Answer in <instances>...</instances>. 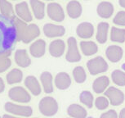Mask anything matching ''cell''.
I'll list each match as a JSON object with an SVG mask.
<instances>
[{"mask_svg":"<svg viewBox=\"0 0 125 118\" xmlns=\"http://www.w3.org/2000/svg\"><path fill=\"white\" fill-rule=\"evenodd\" d=\"M14 16L8 17L0 14V56H10L11 52L18 41Z\"/></svg>","mask_w":125,"mask_h":118,"instance_id":"cell-1","label":"cell"},{"mask_svg":"<svg viewBox=\"0 0 125 118\" xmlns=\"http://www.w3.org/2000/svg\"><path fill=\"white\" fill-rule=\"evenodd\" d=\"M16 29H17L18 41H22L25 44H29L40 35V30L35 24L27 25L26 22L14 16Z\"/></svg>","mask_w":125,"mask_h":118,"instance_id":"cell-2","label":"cell"},{"mask_svg":"<svg viewBox=\"0 0 125 118\" xmlns=\"http://www.w3.org/2000/svg\"><path fill=\"white\" fill-rule=\"evenodd\" d=\"M39 111L43 116L52 117L58 111V103L52 97H45L39 102Z\"/></svg>","mask_w":125,"mask_h":118,"instance_id":"cell-3","label":"cell"},{"mask_svg":"<svg viewBox=\"0 0 125 118\" xmlns=\"http://www.w3.org/2000/svg\"><path fill=\"white\" fill-rule=\"evenodd\" d=\"M87 67L91 75H95L106 71L108 69V64L102 57L99 56L89 60L87 62Z\"/></svg>","mask_w":125,"mask_h":118,"instance_id":"cell-4","label":"cell"},{"mask_svg":"<svg viewBox=\"0 0 125 118\" xmlns=\"http://www.w3.org/2000/svg\"><path fill=\"white\" fill-rule=\"evenodd\" d=\"M8 96L11 100L17 103H29L31 98L28 92L21 86H16L11 88L8 92Z\"/></svg>","mask_w":125,"mask_h":118,"instance_id":"cell-5","label":"cell"},{"mask_svg":"<svg viewBox=\"0 0 125 118\" xmlns=\"http://www.w3.org/2000/svg\"><path fill=\"white\" fill-rule=\"evenodd\" d=\"M68 51L65 58L69 62H79L81 60V55L77 46V41L74 37H70L67 40Z\"/></svg>","mask_w":125,"mask_h":118,"instance_id":"cell-6","label":"cell"},{"mask_svg":"<svg viewBox=\"0 0 125 118\" xmlns=\"http://www.w3.org/2000/svg\"><path fill=\"white\" fill-rule=\"evenodd\" d=\"M5 110L11 114L16 116H21V117H30L33 113L32 108L29 106H21L12 103H7L5 104Z\"/></svg>","mask_w":125,"mask_h":118,"instance_id":"cell-7","label":"cell"},{"mask_svg":"<svg viewBox=\"0 0 125 118\" xmlns=\"http://www.w3.org/2000/svg\"><path fill=\"white\" fill-rule=\"evenodd\" d=\"M47 13L49 18L54 22H61L65 19V13L62 7L56 3H51L47 7Z\"/></svg>","mask_w":125,"mask_h":118,"instance_id":"cell-8","label":"cell"},{"mask_svg":"<svg viewBox=\"0 0 125 118\" xmlns=\"http://www.w3.org/2000/svg\"><path fill=\"white\" fill-rule=\"evenodd\" d=\"M105 95L110 100V103L113 106H119L122 104L124 101V93L115 87H110L105 92Z\"/></svg>","mask_w":125,"mask_h":118,"instance_id":"cell-9","label":"cell"},{"mask_svg":"<svg viewBox=\"0 0 125 118\" xmlns=\"http://www.w3.org/2000/svg\"><path fill=\"white\" fill-rule=\"evenodd\" d=\"M15 12L17 15V17L21 19L25 22H30L32 21L33 17L26 2H21L16 4Z\"/></svg>","mask_w":125,"mask_h":118,"instance_id":"cell-10","label":"cell"},{"mask_svg":"<svg viewBox=\"0 0 125 118\" xmlns=\"http://www.w3.org/2000/svg\"><path fill=\"white\" fill-rule=\"evenodd\" d=\"M44 35L48 38H56L63 36L65 33V29L62 25H57L47 23L43 26Z\"/></svg>","mask_w":125,"mask_h":118,"instance_id":"cell-11","label":"cell"},{"mask_svg":"<svg viewBox=\"0 0 125 118\" xmlns=\"http://www.w3.org/2000/svg\"><path fill=\"white\" fill-rule=\"evenodd\" d=\"M76 32L81 39H89L94 34V27L89 22H82L78 25Z\"/></svg>","mask_w":125,"mask_h":118,"instance_id":"cell-12","label":"cell"},{"mask_svg":"<svg viewBox=\"0 0 125 118\" xmlns=\"http://www.w3.org/2000/svg\"><path fill=\"white\" fill-rule=\"evenodd\" d=\"M105 55L111 62H118L121 60L124 53H123L121 47L117 45H110L106 48Z\"/></svg>","mask_w":125,"mask_h":118,"instance_id":"cell-13","label":"cell"},{"mask_svg":"<svg viewBox=\"0 0 125 118\" xmlns=\"http://www.w3.org/2000/svg\"><path fill=\"white\" fill-rule=\"evenodd\" d=\"M46 42L43 39H38L30 47V54L34 58H41L45 54Z\"/></svg>","mask_w":125,"mask_h":118,"instance_id":"cell-14","label":"cell"},{"mask_svg":"<svg viewBox=\"0 0 125 118\" xmlns=\"http://www.w3.org/2000/svg\"><path fill=\"white\" fill-rule=\"evenodd\" d=\"M65 49V42L61 39H55L49 45V53L52 57L60 58L63 55Z\"/></svg>","mask_w":125,"mask_h":118,"instance_id":"cell-15","label":"cell"},{"mask_svg":"<svg viewBox=\"0 0 125 118\" xmlns=\"http://www.w3.org/2000/svg\"><path fill=\"white\" fill-rule=\"evenodd\" d=\"M66 11L70 18H79L82 15L83 12L81 3L79 2L76 1V0H72V1L68 3L66 6Z\"/></svg>","mask_w":125,"mask_h":118,"instance_id":"cell-16","label":"cell"},{"mask_svg":"<svg viewBox=\"0 0 125 118\" xmlns=\"http://www.w3.org/2000/svg\"><path fill=\"white\" fill-rule=\"evenodd\" d=\"M114 13V6L111 3L103 1L97 6V14L101 18H110Z\"/></svg>","mask_w":125,"mask_h":118,"instance_id":"cell-17","label":"cell"},{"mask_svg":"<svg viewBox=\"0 0 125 118\" xmlns=\"http://www.w3.org/2000/svg\"><path fill=\"white\" fill-rule=\"evenodd\" d=\"M55 84L59 89H66L71 84V79L70 75L65 72H60L56 75Z\"/></svg>","mask_w":125,"mask_h":118,"instance_id":"cell-18","label":"cell"},{"mask_svg":"<svg viewBox=\"0 0 125 118\" xmlns=\"http://www.w3.org/2000/svg\"><path fill=\"white\" fill-rule=\"evenodd\" d=\"M30 6L35 18L41 20L45 16V4L40 0H30Z\"/></svg>","mask_w":125,"mask_h":118,"instance_id":"cell-19","label":"cell"},{"mask_svg":"<svg viewBox=\"0 0 125 118\" xmlns=\"http://www.w3.org/2000/svg\"><path fill=\"white\" fill-rule=\"evenodd\" d=\"M25 84L27 89L31 92V94L34 96H38L41 94V87L38 81V80L33 75H29L25 78Z\"/></svg>","mask_w":125,"mask_h":118,"instance_id":"cell-20","label":"cell"},{"mask_svg":"<svg viewBox=\"0 0 125 118\" xmlns=\"http://www.w3.org/2000/svg\"><path fill=\"white\" fill-rule=\"evenodd\" d=\"M15 62L21 67H28L31 63L30 57L25 49H18L15 53Z\"/></svg>","mask_w":125,"mask_h":118,"instance_id":"cell-21","label":"cell"},{"mask_svg":"<svg viewBox=\"0 0 125 118\" xmlns=\"http://www.w3.org/2000/svg\"><path fill=\"white\" fill-rule=\"evenodd\" d=\"M110 84V80L107 76H100L94 81L93 84V90L96 94H101L103 93L105 90V89L107 88L108 85Z\"/></svg>","mask_w":125,"mask_h":118,"instance_id":"cell-22","label":"cell"},{"mask_svg":"<svg viewBox=\"0 0 125 118\" xmlns=\"http://www.w3.org/2000/svg\"><path fill=\"white\" fill-rule=\"evenodd\" d=\"M109 24L107 22H101L97 25L96 40L99 44H105L107 41Z\"/></svg>","mask_w":125,"mask_h":118,"instance_id":"cell-23","label":"cell"},{"mask_svg":"<svg viewBox=\"0 0 125 118\" xmlns=\"http://www.w3.org/2000/svg\"><path fill=\"white\" fill-rule=\"evenodd\" d=\"M42 85L43 87L44 92L47 94H50L53 92V85H52V75L51 73L48 71H44L40 75Z\"/></svg>","mask_w":125,"mask_h":118,"instance_id":"cell-24","label":"cell"},{"mask_svg":"<svg viewBox=\"0 0 125 118\" xmlns=\"http://www.w3.org/2000/svg\"><path fill=\"white\" fill-rule=\"evenodd\" d=\"M67 113L73 118H86L87 117V111L78 104L70 105L67 109Z\"/></svg>","mask_w":125,"mask_h":118,"instance_id":"cell-25","label":"cell"},{"mask_svg":"<svg viewBox=\"0 0 125 118\" xmlns=\"http://www.w3.org/2000/svg\"><path fill=\"white\" fill-rule=\"evenodd\" d=\"M80 48L85 56H92L98 51L97 45L93 41H81Z\"/></svg>","mask_w":125,"mask_h":118,"instance_id":"cell-26","label":"cell"},{"mask_svg":"<svg viewBox=\"0 0 125 118\" xmlns=\"http://www.w3.org/2000/svg\"><path fill=\"white\" fill-rule=\"evenodd\" d=\"M23 74L22 71L19 69H12L11 71H9L7 75V81L9 84H14L20 83L22 81Z\"/></svg>","mask_w":125,"mask_h":118,"instance_id":"cell-27","label":"cell"},{"mask_svg":"<svg viewBox=\"0 0 125 118\" xmlns=\"http://www.w3.org/2000/svg\"><path fill=\"white\" fill-rule=\"evenodd\" d=\"M110 39L113 42L124 43L125 42V29L118 27H112L110 31Z\"/></svg>","mask_w":125,"mask_h":118,"instance_id":"cell-28","label":"cell"},{"mask_svg":"<svg viewBox=\"0 0 125 118\" xmlns=\"http://www.w3.org/2000/svg\"><path fill=\"white\" fill-rule=\"evenodd\" d=\"M0 12L3 16L8 17H13L14 10L12 5L8 0H0Z\"/></svg>","mask_w":125,"mask_h":118,"instance_id":"cell-29","label":"cell"},{"mask_svg":"<svg viewBox=\"0 0 125 118\" xmlns=\"http://www.w3.org/2000/svg\"><path fill=\"white\" fill-rule=\"evenodd\" d=\"M113 82L119 86H125V72L120 70H115L112 72Z\"/></svg>","mask_w":125,"mask_h":118,"instance_id":"cell-30","label":"cell"},{"mask_svg":"<svg viewBox=\"0 0 125 118\" xmlns=\"http://www.w3.org/2000/svg\"><path fill=\"white\" fill-rule=\"evenodd\" d=\"M73 76L74 81L79 84L83 83L87 79V75L84 69L82 67H76L73 71Z\"/></svg>","mask_w":125,"mask_h":118,"instance_id":"cell-31","label":"cell"},{"mask_svg":"<svg viewBox=\"0 0 125 118\" xmlns=\"http://www.w3.org/2000/svg\"><path fill=\"white\" fill-rule=\"evenodd\" d=\"M80 102L87 106L88 108H92L93 105V96L89 91H83L79 96Z\"/></svg>","mask_w":125,"mask_h":118,"instance_id":"cell-32","label":"cell"},{"mask_svg":"<svg viewBox=\"0 0 125 118\" xmlns=\"http://www.w3.org/2000/svg\"><path fill=\"white\" fill-rule=\"evenodd\" d=\"M95 106L99 110H105L109 106V100L105 98V97H98L95 101Z\"/></svg>","mask_w":125,"mask_h":118,"instance_id":"cell-33","label":"cell"},{"mask_svg":"<svg viewBox=\"0 0 125 118\" xmlns=\"http://www.w3.org/2000/svg\"><path fill=\"white\" fill-rule=\"evenodd\" d=\"M114 24L120 26H125V11H119L113 19Z\"/></svg>","mask_w":125,"mask_h":118,"instance_id":"cell-34","label":"cell"},{"mask_svg":"<svg viewBox=\"0 0 125 118\" xmlns=\"http://www.w3.org/2000/svg\"><path fill=\"white\" fill-rule=\"evenodd\" d=\"M11 60L7 56H0V73L4 72L10 67Z\"/></svg>","mask_w":125,"mask_h":118,"instance_id":"cell-35","label":"cell"},{"mask_svg":"<svg viewBox=\"0 0 125 118\" xmlns=\"http://www.w3.org/2000/svg\"><path fill=\"white\" fill-rule=\"evenodd\" d=\"M100 118H118V115L115 110H110L101 114Z\"/></svg>","mask_w":125,"mask_h":118,"instance_id":"cell-36","label":"cell"},{"mask_svg":"<svg viewBox=\"0 0 125 118\" xmlns=\"http://www.w3.org/2000/svg\"><path fill=\"white\" fill-rule=\"evenodd\" d=\"M4 89H5V84H4V82H3V80L0 77V94L3 93Z\"/></svg>","mask_w":125,"mask_h":118,"instance_id":"cell-37","label":"cell"},{"mask_svg":"<svg viewBox=\"0 0 125 118\" xmlns=\"http://www.w3.org/2000/svg\"><path fill=\"white\" fill-rule=\"evenodd\" d=\"M119 118H125V107L123 108V109L120 111Z\"/></svg>","mask_w":125,"mask_h":118,"instance_id":"cell-38","label":"cell"},{"mask_svg":"<svg viewBox=\"0 0 125 118\" xmlns=\"http://www.w3.org/2000/svg\"><path fill=\"white\" fill-rule=\"evenodd\" d=\"M119 3L122 8H125V0H119Z\"/></svg>","mask_w":125,"mask_h":118,"instance_id":"cell-39","label":"cell"},{"mask_svg":"<svg viewBox=\"0 0 125 118\" xmlns=\"http://www.w3.org/2000/svg\"><path fill=\"white\" fill-rule=\"evenodd\" d=\"M3 118H18V117H12V116H10V115H4L3 116Z\"/></svg>","mask_w":125,"mask_h":118,"instance_id":"cell-40","label":"cell"},{"mask_svg":"<svg viewBox=\"0 0 125 118\" xmlns=\"http://www.w3.org/2000/svg\"><path fill=\"white\" fill-rule=\"evenodd\" d=\"M47 1H52V0H47Z\"/></svg>","mask_w":125,"mask_h":118,"instance_id":"cell-41","label":"cell"},{"mask_svg":"<svg viewBox=\"0 0 125 118\" xmlns=\"http://www.w3.org/2000/svg\"><path fill=\"white\" fill-rule=\"evenodd\" d=\"M0 118H2V117H0Z\"/></svg>","mask_w":125,"mask_h":118,"instance_id":"cell-42","label":"cell"}]
</instances>
